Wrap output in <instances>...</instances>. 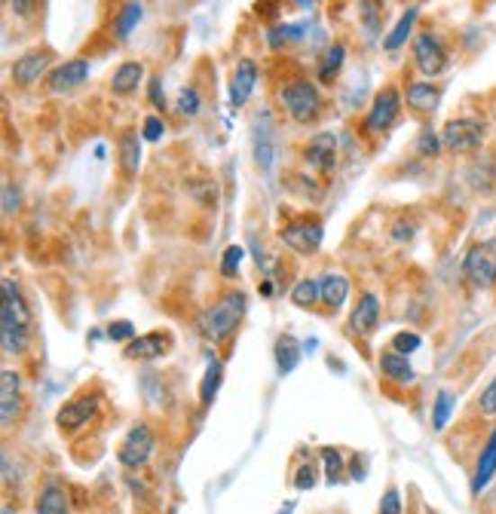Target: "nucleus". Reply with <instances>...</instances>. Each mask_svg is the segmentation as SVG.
<instances>
[{
    "label": "nucleus",
    "instance_id": "obj_42",
    "mask_svg": "<svg viewBox=\"0 0 496 514\" xmlns=\"http://www.w3.org/2000/svg\"><path fill=\"white\" fill-rule=\"evenodd\" d=\"M478 404H481V411H484L487 417H496V380L487 386L484 392H481V402Z\"/></svg>",
    "mask_w": 496,
    "mask_h": 514
},
{
    "label": "nucleus",
    "instance_id": "obj_5",
    "mask_svg": "<svg viewBox=\"0 0 496 514\" xmlns=\"http://www.w3.org/2000/svg\"><path fill=\"white\" fill-rule=\"evenodd\" d=\"M322 236H325V230L316 217H297V221H288L279 233V239L297 254H316L319 245H322Z\"/></svg>",
    "mask_w": 496,
    "mask_h": 514
},
{
    "label": "nucleus",
    "instance_id": "obj_14",
    "mask_svg": "<svg viewBox=\"0 0 496 514\" xmlns=\"http://www.w3.org/2000/svg\"><path fill=\"white\" fill-rule=\"evenodd\" d=\"M89 77V62L86 58H71V62L59 65L56 71L50 74V89L52 93H71V89L83 86Z\"/></svg>",
    "mask_w": 496,
    "mask_h": 514
},
{
    "label": "nucleus",
    "instance_id": "obj_4",
    "mask_svg": "<svg viewBox=\"0 0 496 514\" xmlns=\"http://www.w3.org/2000/svg\"><path fill=\"white\" fill-rule=\"evenodd\" d=\"M463 273L475 288H491L496 282V239H484L469 248L463 261Z\"/></svg>",
    "mask_w": 496,
    "mask_h": 514
},
{
    "label": "nucleus",
    "instance_id": "obj_39",
    "mask_svg": "<svg viewBox=\"0 0 496 514\" xmlns=\"http://www.w3.org/2000/svg\"><path fill=\"white\" fill-rule=\"evenodd\" d=\"M297 34H303V25H279L270 31V47H282L285 40H297Z\"/></svg>",
    "mask_w": 496,
    "mask_h": 514
},
{
    "label": "nucleus",
    "instance_id": "obj_30",
    "mask_svg": "<svg viewBox=\"0 0 496 514\" xmlns=\"http://www.w3.org/2000/svg\"><path fill=\"white\" fill-rule=\"evenodd\" d=\"M221 377H224V368H221V361L212 359V361H209V368H205L203 386H200V402H203V407H209L212 402H215L218 386H221Z\"/></svg>",
    "mask_w": 496,
    "mask_h": 514
},
{
    "label": "nucleus",
    "instance_id": "obj_38",
    "mask_svg": "<svg viewBox=\"0 0 496 514\" xmlns=\"http://www.w3.org/2000/svg\"><path fill=\"white\" fill-rule=\"evenodd\" d=\"M417 150L423 156H435L441 150V135L432 132V128H423V132H419V138H417Z\"/></svg>",
    "mask_w": 496,
    "mask_h": 514
},
{
    "label": "nucleus",
    "instance_id": "obj_7",
    "mask_svg": "<svg viewBox=\"0 0 496 514\" xmlns=\"http://www.w3.org/2000/svg\"><path fill=\"white\" fill-rule=\"evenodd\" d=\"M150 453H154V432H150L144 422H139V426L129 429V435L123 438V444H120L117 450V459L120 465L126 468H141L150 459Z\"/></svg>",
    "mask_w": 496,
    "mask_h": 514
},
{
    "label": "nucleus",
    "instance_id": "obj_21",
    "mask_svg": "<svg viewBox=\"0 0 496 514\" xmlns=\"http://www.w3.org/2000/svg\"><path fill=\"white\" fill-rule=\"evenodd\" d=\"M380 370H383L389 380H395V383H410V380H414V368H410L408 355H401L395 350L380 355Z\"/></svg>",
    "mask_w": 496,
    "mask_h": 514
},
{
    "label": "nucleus",
    "instance_id": "obj_18",
    "mask_svg": "<svg viewBox=\"0 0 496 514\" xmlns=\"http://www.w3.org/2000/svg\"><path fill=\"white\" fill-rule=\"evenodd\" d=\"M441 102V86L435 83H410L408 86V104L417 113H432Z\"/></svg>",
    "mask_w": 496,
    "mask_h": 514
},
{
    "label": "nucleus",
    "instance_id": "obj_27",
    "mask_svg": "<svg viewBox=\"0 0 496 514\" xmlns=\"http://www.w3.org/2000/svg\"><path fill=\"white\" fill-rule=\"evenodd\" d=\"M343 58H347V47H343V43H331L328 52L322 56V65H319V80L331 83L334 77H338L340 67H343Z\"/></svg>",
    "mask_w": 496,
    "mask_h": 514
},
{
    "label": "nucleus",
    "instance_id": "obj_28",
    "mask_svg": "<svg viewBox=\"0 0 496 514\" xmlns=\"http://www.w3.org/2000/svg\"><path fill=\"white\" fill-rule=\"evenodd\" d=\"M255 163L261 169L273 165V132H270V120H264V128L255 126Z\"/></svg>",
    "mask_w": 496,
    "mask_h": 514
},
{
    "label": "nucleus",
    "instance_id": "obj_33",
    "mask_svg": "<svg viewBox=\"0 0 496 514\" xmlns=\"http://www.w3.org/2000/svg\"><path fill=\"white\" fill-rule=\"evenodd\" d=\"M358 13H362V22L371 34H377L380 19H383V0H358Z\"/></svg>",
    "mask_w": 496,
    "mask_h": 514
},
{
    "label": "nucleus",
    "instance_id": "obj_29",
    "mask_svg": "<svg viewBox=\"0 0 496 514\" xmlns=\"http://www.w3.org/2000/svg\"><path fill=\"white\" fill-rule=\"evenodd\" d=\"M316 300H322V291H319V279H301V282L292 288V304L301 309L316 306Z\"/></svg>",
    "mask_w": 496,
    "mask_h": 514
},
{
    "label": "nucleus",
    "instance_id": "obj_41",
    "mask_svg": "<svg viewBox=\"0 0 496 514\" xmlns=\"http://www.w3.org/2000/svg\"><path fill=\"white\" fill-rule=\"evenodd\" d=\"M108 337L111 340H135V324L132 322H111L108 324Z\"/></svg>",
    "mask_w": 496,
    "mask_h": 514
},
{
    "label": "nucleus",
    "instance_id": "obj_25",
    "mask_svg": "<svg viewBox=\"0 0 496 514\" xmlns=\"http://www.w3.org/2000/svg\"><path fill=\"white\" fill-rule=\"evenodd\" d=\"M297 361H301V343H297L292 334L279 337L276 340V368H279V374H292V370L297 368Z\"/></svg>",
    "mask_w": 496,
    "mask_h": 514
},
{
    "label": "nucleus",
    "instance_id": "obj_16",
    "mask_svg": "<svg viewBox=\"0 0 496 514\" xmlns=\"http://www.w3.org/2000/svg\"><path fill=\"white\" fill-rule=\"evenodd\" d=\"M255 83H257V67L251 58H242L233 71V80H230V104L233 108H242L248 102L251 93H255Z\"/></svg>",
    "mask_w": 496,
    "mask_h": 514
},
{
    "label": "nucleus",
    "instance_id": "obj_45",
    "mask_svg": "<svg viewBox=\"0 0 496 514\" xmlns=\"http://www.w3.org/2000/svg\"><path fill=\"white\" fill-rule=\"evenodd\" d=\"M19 208V191L6 181L4 184V215H13Z\"/></svg>",
    "mask_w": 496,
    "mask_h": 514
},
{
    "label": "nucleus",
    "instance_id": "obj_40",
    "mask_svg": "<svg viewBox=\"0 0 496 514\" xmlns=\"http://www.w3.org/2000/svg\"><path fill=\"white\" fill-rule=\"evenodd\" d=\"M380 514H401V496L395 487H389L380 499Z\"/></svg>",
    "mask_w": 496,
    "mask_h": 514
},
{
    "label": "nucleus",
    "instance_id": "obj_6",
    "mask_svg": "<svg viewBox=\"0 0 496 514\" xmlns=\"http://www.w3.org/2000/svg\"><path fill=\"white\" fill-rule=\"evenodd\" d=\"M481 141H484V123H481V120L460 117V120H450V123L441 128V145L454 150V154H469Z\"/></svg>",
    "mask_w": 496,
    "mask_h": 514
},
{
    "label": "nucleus",
    "instance_id": "obj_26",
    "mask_svg": "<svg viewBox=\"0 0 496 514\" xmlns=\"http://www.w3.org/2000/svg\"><path fill=\"white\" fill-rule=\"evenodd\" d=\"M144 16V6L139 0H129L123 10L117 13V25H113V34H117V40H126L129 34H132V28L139 25Z\"/></svg>",
    "mask_w": 496,
    "mask_h": 514
},
{
    "label": "nucleus",
    "instance_id": "obj_35",
    "mask_svg": "<svg viewBox=\"0 0 496 514\" xmlns=\"http://www.w3.org/2000/svg\"><path fill=\"white\" fill-rule=\"evenodd\" d=\"M322 459H325V478L328 483H338L343 478V459H340V453L338 450H322Z\"/></svg>",
    "mask_w": 496,
    "mask_h": 514
},
{
    "label": "nucleus",
    "instance_id": "obj_15",
    "mask_svg": "<svg viewBox=\"0 0 496 514\" xmlns=\"http://www.w3.org/2000/svg\"><path fill=\"white\" fill-rule=\"evenodd\" d=\"M377 322H380V300L374 291H365L362 297H358V304L353 306L349 324H353V331H358V334H374Z\"/></svg>",
    "mask_w": 496,
    "mask_h": 514
},
{
    "label": "nucleus",
    "instance_id": "obj_12",
    "mask_svg": "<svg viewBox=\"0 0 496 514\" xmlns=\"http://www.w3.org/2000/svg\"><path fill=\"white\" fill-rule=\"evenodd\" d=\"M50 62H52L50 49H28L25 56H19L16 65H13V80H16L19 86H32V83L43 77Z\"/></svg>",
    "mask_w": 496,
    "mask_h": 514
},
{
    "label": "nucleus",
    "instance_id": "obj_43",
    "mask_svg": "<svg viewBox=\"0 0 496 514\" xmlns=\"http://www.w3.org/2000/svg\"><path fill=\"white\" fill-rule=\"evenodd\" d=\"M163 132H166V126H163V120H159V117L144 120V138H148V141H159V138H163Z\"/></svg>",
    "mask_w": 496,
    "mask_h": 514
},
{
    "label": "nucleus",
    "instance_id": "obj_32",
    "mask_svg": "<svg viewBox=\"0 0 496 514\" xmlns=\"http://www.w3.org/2000/svg\"><path fill=\"white\" fill-rule=\"evenodd\" d=\"M450 413H454V392L441 389L438 395H435V411H432V426L435 429H445Z\"/></svg>",
    "mask_w": 496,
    "mask_h": 514
},
{
    "label": "nucleus",
    "instance_id": "obj_20",
    "mask_svg": "<svg viewBox=\"0 0 496 514\" xmlns=\"http://www.w3.org/2000/svg\"><path fill=\"white\" fill-rule=\"evenodd\" d=\"M496 474V432L491 435L487 448L481 450L478 456V468H475V478H472V493H481V490L491 483V478Z\"/></svg>",
    "mask_w": 496,
    "mask_h": 514
},
{
    "label": "nucleus",
    "instance_id": "obj_34",
    "mask_svg": "<svg viewBox=\"0 0 496 514\" xmlns=\"http://www.w3.org/2000/svg\"><path fill=\"white\" fill-rule=\"evenodd\" d=\"M242 257H246L242 245H230V248H227L224 257H221V276H224V279H233L236 273H239Z\"/></svg>",
    "mask_w": 496,
    "mask_h": 514
},
{
    "label": "nucleus",
    "instance_id": "obj_44",
    "mask_svg": "<svg viewBox=\"0 0 496 514\" xmlns=\"http://www.w3.org/2000/svg\"><path fill=\"white\" fill-rule=\"evenodd\" d=\"M312 483H316V468H312V465H301V468H297L294 487L297 490H310Z\"/></svg>",
    "mask_w": 496,
    "mask_h": 514
},
{
    "label": "nucleus",
    "instance_id": "obj_8",
    "mask_svg": "<svg viewBox=\"0 0 496 514\" xmlns=\"http://www.w3.org/2000/svg\"><path fill=\"white\" fill-rule=\"evenodd\" d=\"M414 58H417V67L426 74V77H438V74L447 67V52H445V47H441L438 37L429 34V31L417 34Z\"/></svg>",
    "mask_w": 496,
    "mask_h": 514
},
{
    "label": "nucleus",
    "instance_id": "obj_3",
    "mask_svg": "<svg viewBox=\"0 0 496 514\" xmlns=\"http://www.w3.org/2000/svg\"><path fill=\"white\" fill-rule=\"evenodd\" d=\"M279 98L294 123H312L319 117V111H322V95H319L316 83L310 80H294L288 86H282Z\"/></svg>",
    "mask_w": 496,
    "mask_h": 514
},
{
    "label": "nucleus",
    "instance_id": "obj_13",
    "mask_svg": "<svg viewBox=\"0 0 496 514\" xmlns=\"http://www.w3.org/2000/svg\"><path fill=\"white\" fill-rule=\"evenodd\" d=\"M307 163L316 172H331L338 165V138L331 132H319L307 145Z\"/></svg>",
    "mask_w": 496,
    "mask_h": 514
},
{
    "label": "nucleus",
    "instance_id": "obj_31",
    "mask_svg": "<svg viewBox=\"0 0 496 514\" xmlns=\"http://www.w3.org/2000/svg\"><path fill=\"white\" fill-rule=\"evenodd\" d=\"M414 22H417V6H410V10L404 13V16H401L399 22H395V28H392V31H389V37H386L383 47H386V49H392V52L399 49L401 43L410 37V31H414Z\"/></svg>",
    "mask_w": 496,
    "mask_h": 514
},
{
    "label": "nucleus",
    "instance_id": "obj_19",
    "mask_svg": "<svg viewBox=\"0 0 496 514\" xmlns=\"http://www.w3.org/2000/svg\"><path fill=\"white\" fill-rule=\"evenodd\" d=\"M319 291H322V304L328 309H340L347 304L349 282H347V276H340V273H325L319 279Z\"/></svg>",
    "mask_w": 496,
    "mask_h": 514
},
{
    "label": "nucleus",
    "instance_id": "obj_37",
    "mask_svg": "<svg viewBox=\"0 0 496 514\" xmlns=\"http://www.w3.org/2000/svg\"><path fill=\"white\" fill-rule=\"evenodd\" d=\"M419 334H414V331H401V334H395L392 337V350L395 352H401V355H410V352H417L419 350Z\"/></svg>",
    "mask_w": 496,
    "mask_h": 514
},
{
    "label": "nucleus",
    "instance_id": "obj_23",
    "mask_svg": "<svg viewBox=\"0 0 496 514\" xmlns=\"http://www.w3.org/2000/svg\"><path fill=\"white\" fill-rule=\"evenodd\" d=\"M144 77V67L139 62H123L113 71V77H111V89L117 95H129V93H135L139 89V83Z\"/></svg>",
    "mask_w": 496,
    "mask_h": 514
},
{
    "label": "nucleus",
    "instance_id": "obj_2",
    "mask_svg": "<svg viewBox=\"0 0 496 514\" xmlns=\"http://www.w3.org/2000/svg\"><path fill=\"white\" fill-rule=\"evenodd\" d=\"M248 309V297L242 291H224L218 300H212L209 306L200 313V324L203 337L212 340V343H221V340H227L233 334L236 328H239L242 315H246Z\"/></svg>",
    "mask_w": 496,
    "mask_h": 514
},
{
    "label": "nucleus",
    "instance_id": "obj_10",
    "mask_svg": "<svg viewBox=\"0 0 496 514\" xmlns=\"http://www.w3.org/2000/svg\"><path fill=\"white\" fill-rule=\"evenodd\" d=\"M22 413V383L16 370H4L0 374V420L4 429H10Z\"/></svg>",
    "mask_w": 496,
    "mask_h": 514
},
{
    "label": "nucleus",
    "instance_id": "obj_46",
    "mask_svg": "<svg viewBox=\"0 0 496 514\" xmlns=\"http://www.w3.org/2000/svg\"><path fill=\"white\" fill-rule=\"evenodd\" d=\"M10 6L19 19H28L34 13V0H10Z\"/></svg>",
    "mask_w": 496,
    "mask_h": 514
},
{
    "label": "nucleus",
    "instance_id": "obj_49",
    "mask_svg": "<svg viewBox=\"0 0 496 514\" xmlns=\"http://www.w3.org/2000/svg\"><path fill=\"white\" fill-rule=\"evenodd\" d=\"M276 514H294V502H288V505H285V509H279Z\"/></svg>",
    "mask_w": 496,
    "mask_h": 514
},
{
    "label": "nucleus",
    "instance_id": "obj_11",
    "mask_svg": "<svg viewBox=\"0 0 496 514\" xmlns=\"http://www.w3.org/2000/svg\"><path fill=\"white\" fill-rule=\"evenodd\" d=\"M399 111H401V102L392 86L383 89V93H377V98H374V104L368 111V128L371 132H386V128L395 123Z\"/></svg>",
    "mask_w": 496,
    "mask_h": 514
},
{
    "label": "nucleus",
    "instance_id": "obj_9",
    "mask_svg": "<svg viewBox=\"0 0 496 514\" xmlns=\"http://www.w3.org/2000/svg\"><path fill=\"white\" fill-rule=\"evenodd\" d=\"M95 411H98V395H77L59 411L56 422L62 432H77L80 426H86L95 417Z\"/></svg>",
    "mask_w": 496,
    "mask_h": 514
},
{
    "label": "nucleus",
    "instance_id": "obj_48",
    "mask_svg": "<svg viewBox=\"0 0 496 514\" xmlns=\"http://www.w3.org/2000/svg\"><path fill=\"white\" fill-rule=\"evenodd\" d=\"M392 230H395V239H410V236H414V224H408V226H404V224H395Z\"/></svg>",
    "mask_w": 496,
    "mask_h": 514
},
{
    "label": "nucleus",
    "instance_id": "obj_22",
    "mask_svg": "<svg viewBox=\"0 0 496 514\" xmlns=\"http://www.w3.org/2000/svg\"><path fill=\"white\" fill-rule=\"evenodd\" d=\"M120 147V163H123L126 175H139L141 169V138L135 132H123L117 141Z\"/></svg>",
    "mask_w": 496,
    "mask_h": 514
},
{
    "label": "nucleus",
    "instance_id": "obj_36",
    "mask_svg": "<svg viewBox=\"0 0 496 514\" xmlns=\"http://www.w3.org/2000/svg\"><path fill=\"white\" fill-rule=\"evenodd\" d=\"M178 111L185 113V117H196V113H200V95H196L194 86H185L178 93Z\"/></svg>",
    "mask_w": 496,
    "mask_h": 514
},
{
    "label": "nucleus",
    "instance_id": "obj_1",
    "mask_svg": "<svg viewBox=\"0 0 496 514\" xmlns=\"http://www.w3.org/2000/svg\"><path fill=\"white\" fill-rule=\"evenodd\" d=\"M28 340H32V313H28L19 285L13 279H4V309H0V346H4V355L25 352Z\"/></svg>",
    "mask_w": 496,
    "mask_h": 514
},
{
    "label": "nucleus",
    "instance_id": "obj_47",
    "mask_svg": "<svg viewBox=\"0 0 496 514\" xmlns=\"http://www.w3.org/2000/svg\"><path fill=\"white\" fill-rule=\"evenodd\" d=\"M159 86H163V83H159V77L150 80V102H154L157 108L163 111V108H166V95H163V89H159Z\"/></svg>",
    "mask_w": 496,
    "mask_h": 514
},
{
    "label": "nucleus",
    "instance_id": "obj_17",
    "mask_svg": "<svg viewBox=\"0 0 496 514\" xmlns=\"http://www.w3.org/2000/svg\"><path fill=\"white\" fill-rule=\"evenodd\" d=\"M166 350H169V337L159 334V331H154V334H144V337L129 340L126 359H132V361H150V359H159V355H163Z\"/></svg>",
    "mask_w": 496,
    "mask_h": 514
},
{
    "label": "nucleus",
    "instance_id": "obj_24",
    "mask_svg": "<svg viewBox=\"0 0 496 514\" xmlns=\"http://www.w3.org/2000/svg\"><path fill=\"white\" fill-rule=\"evenodd\" d=\"M37 514H68V493L56 481H50L37 496Z\"/></svg>",
    "mask_w": 496,
    "mask_h": 514
}]
</instances>
